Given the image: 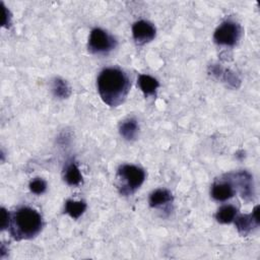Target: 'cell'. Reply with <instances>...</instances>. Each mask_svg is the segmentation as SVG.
I'll return each mask as SVG.
<instances>
[{"label":"cell","mask_w":260,"mask_h":260,"mask_svg":"<svg viewBox=\"0 0 260 260\" xmlns=\"http://www.w3.org/2000/svg\"><path fill=\"white\" fill-rule=\"evenodd\" d=\"M130 85L127 74L115 67L103 69L96 79L98 91L102 100L111 107H117L125 101Z\"/></svg>","instance_id":"cell-1"},{"label":"cell","mask_w":260,"mask_h":260,"mask_svg":"<svg viewBox=\"0 0 260 260\" xmlns=\"http://www.w3.org/2000/svg\"><path fill=\"white\" fill-rule=\"evenodd\" d=\"M43 219L34 208L22 206L11 214L9 232L15 240H26L36 237L42 230Z\"/></svg>","instance_id":"cell-2"},{"label":"cell","mask_w":260,"mask_h":260,"mask_svg":"<svg viewBox=\"0 0 260 260\" xmlns=\"http://www.w3.org/2000/svg\"><path fill=\"white\" fill-rule=\"evenodd\" d=\"M117 179L119 192L122 195H131L144 182L145 172L137 166L125 164L119 167Z\"/></svg>","instance_id":"cell-3"},{"label":"cell","mask_w":260,"mask_h":260,"mask_svg":"<svg viewBox=\"0 0 260 260\" xmlns=\"http://www.w3.org/2000/svg\"><path fill=\"white\" fill-rule=\"evenodd\" d=\"M117 46L116 39L106 30L95 27L91 30L88 38V51L93 54H108Z\"/></svg>","instance_id":"cell-4"},{"label":"cell","mask_w":260,"mask_h":260,"mask_svg":"<svg viewBox=\"0 0 260 260\" xmlns=\"http://www.w3.org/2000/svg\"><path fill=\"white\" fill-rule=\"evenodd\" d=\"M241 26L233 20L221 22L214 31L213 39L216 44L221 46L234 47L241 37Z\"/></svg>","instance_id":"cell-5"},{"label":"cell","mask_w":260,"mask_h":260,"mask_svg":"<svg viewBox=\"0 0 260 260\" xmlns=\"http://www.w3.org/2000/svg\"><path fill=\"white\" fill-rule=\"evenodd\" d=\"M228 178L233 183L236 191L238 189L245 200L249 201L253 199V195H254L253 178L248 172L242 171L235 174H229Z\"/></svg>","instance_id":"cell-6"},{"label":"cell","mask_w":260,"mask_h":260,"mask_svg":"<svg viewBox=\"0 0 260 260\" xmlns=\"http://www.w3.org/2000/svg\"><path fill=\"white\" fill-rule=\"evenodd\" d=\"M132 35L134 41L143 45L151 42L155 37V27L147 20H138L132 26Z\"/></svg>","instance_id":"cell-7"},{"label":"cell","mask_w":260,"mask_h":260,"mask_svg":"<svg viewBox=\"0 0 260 260\" xmlns=\"http://www.w3.org/2000/svg\"><path fill=\"white\" fill-rule=\"evenodd\" d=\"M258 209L259 206H256L252 213L250 214H241L237 215L235 217V224L238 230V232L246 236L248 235L254 228H257L259 225V218H258Z\"/></svg>","instance_id":"cell-8"},{"label":"cell","mask_w":260,"mask_h":260,"mask_svg":"<svg viewBox=\"0 0 260 260\" xmlns=\"http://www.w3.org/2000/svg\"><path fill=\"white\" fill-rule=\"evenodd\" d=\"M236 193V189L230 179H222L212 184L210 194L216 201H225L232 198Z\"/></svg>","instance_id":"cell-9"},{"label":"cell","mask_w":260,"mask_h":260,"mask_svg":"<svg viewBox=\"0 0 260 260\" xmlns=\"http://www.w3.org/2000/svg\"><path fill=\"white\" fill-rule=\"evenodd\" d=\"M63 178L70 186H78L82 182V175L73 160L66 164L63 172Z\"/></svg>","instance_id":"cell-10"},{"label":"cell","mask_w":260,"mask_h":260,"mask_svg":"<svg viewBox=\"0 0 260 260\" xmlns=\"http://www.w3.org/2000/svg\"><path fill=\"white\" fill-rule=\"evenodd\" d=\"M173 202L172 193L167 189H156L149 195L150 207H161Z\"/></svg>","instance_id":"cell-11"},{"label":"cell","mask_w":260,"mask_h":260,"mask_svg":"<svg viewBox=\"0 0 260 260\" xmlns=\"http://www.w3.org/2000/svg\"><path fill=\"white\" fill-rule=\"evenodd\" d=\"M137 83L141 91L144 93L145 96L148 95H155L156 89L159 86L158 81L150 75L147 74H140L137 79Z\"/></svg>","instance_id":"cell-12"},{"label":"cell","mask_w":260,"mask_h":260,"mask_svg":"<svg viewBox=\"0 0 260 260\" xmlns=\"http://www.w3.org/2000/svg\"><path fill=\"white\" fill-rule=\"evenodd\" d=\"M119 132L122 137L126 140H133L135 139L138 133V124L134 118H128L121 122L119 126Z\"/></svg>","instance_id":"cell-13"},{"label":"cell","mask_w":260,"mask_h":260,"mask_svg":"<svg viewBox=\"0 0 260 260\" xmlns=\"http://www.w3.org/2000/svg\"><path fill=\"white\" fill-rule=\"evenodd\" d=\"M238 214V208L232 204L223 205L215 213V219L220 223H231Z\"/></svg>","instance_id":"cell-14"},{"label":"cell","mask_w":260,"mask_h":260,"mask_svg":"<svg viewBox=\"0 0 260 260\" xmlns=\"http://www.w3.org/2000/svg\"><path fill=\"white\" fill-rule=\"evenodd\" d=\"M86 209V203L84 201H75V200H67L65 202L64 211L69 214L72 218H79Z\"/></svg>","instance_id":"cell-15"},{"label":"cell","mask_w":260,"mask_h":260,"mask_svg":"<svg viewBox=\"0 0 260 260\" xmlns=\"http://www.w3.org/2000/svg\"><path fill=\"white\" fill-rule=\"evenodd\" d=\"M52 90L54 94L58 98L65 99L68 98L70 94V87L68 86L67 82L61 78H55L52 85Z\"/></svg>","instance_id":"cell-16"},{"label":"cell","mask_w":260,"mask_h":260,"mask_svg":"<svg viewBox=\"0 0 260 260\" xmlns=\"http://www.w3.org/2000/svg\"><path fill=\"white\" fill-rule=\"evenodd\" d=\"M28 187L32 193H35L37 195H41L46 191L47 183L41 178H35L29 182Z\"/></svg>","instance_id":"cell-17"},{"label":"cell","mask_w":260,"mask_h":260,"mask_svg":"<svg viewBox=\"0 0 260 260\" xmlns=\"http://www.w3.org/2000/svg\"><path fill=\"white\" fill-rule=\"evenodd\" d=\"M1 215H2L1 229H2V230H5V229L9 228L10 220H11V214H10L5 208H2V209H1Z\"/></svg>","instance_id":"cell-18"}]
</instances>
